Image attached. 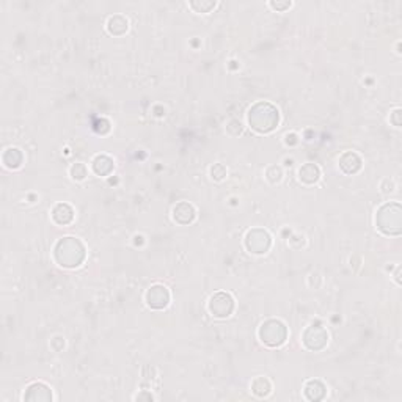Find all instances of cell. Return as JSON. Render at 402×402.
<instances>
[{
    "mask_svg": "<svg viewBox=\"0 0 402 402\" xmlns=\"http://www.w3.org/2000/svg\"><path fill=\"white\" fill-rule=\"evenodd\" d=\"M71 173H72V174L77 173V176H75V179H84L85 176H87V168H85L82 164H75V165L71 168Z\"/></svg>",
    "mask_w": 402,
    "mask_h": 402,
    "instance_id": "obj_9",
    "label": "cell"
},
{
    "mask_svg": "<svg viewBox=\"0 0 402 402\" xmlns=\"http://www.w3.org/2000/svg\"><path fill=\"white\" fill-rule=\"evenodd\" d=\"M259 336L269 346H280L286 341V329L280 320H267L261 325Z\"/></svg>",
    "mask_w": 402,
    "mask_h": 402,
    "instance_id": "obj_3",
    "label": "cell"
},
{
    "mask_svg": "<svg viewBox=\"0 0 402 402\" xmlns=\"http://www.w3.org/2000/svg\"><path fill=\"white\" fill-rule=\"evenodd\" d=\"M84 245L74 237H66L60 240L55 247V258L60 266L65 267H77L84 261Z\"/></svg>",
    "mask_w": 402,
    "mask_h": 402,
    "instance_id": "obj_1",
    "label": "cell"
},
{
    "mask_svg": "<svg viewBox=\"0 0 402 402\" xmlns=\"http://www.w3.org/2000/svg\"><path fill=\"white\" fill-rule=\"evenodd\" d=\"M146 300H148V305L153 307V308H164L167 307L168 300H170V294L167 291V288L160 286V285H156L153 286L148 294H146Z\"/></svg>",
    "mask_w": 402,
    "mask_h": 402,
    "instance_id": "obj_5",
    "label": "cell"
},
{
    "mask_svg": "<svg viewBox=\"0 0 402 402\" xmlns=\"http://www.w3.org/2000/svg\"><path fill=\"white\" fill-rule=\"evenodd\" d=\"M233 298L228 295V294H223V292H218L215 294L212 298H211V304H209V310L214 316H218V317H225V316H230V313L233 311Z\"/></svg>",
    "mask_w": 402,
    "mask_h": 402,
    "instance_id": "obj_4",
    "label": "cell"
},
{
    "mask_svg": "<svg viewBox=\"0 0 402 402\" xmlns=\"http://www.w3.org/2000/svg\"><path fill=\"white\" fill-rule=\"evenodd\" d=\"M211 173H212V178H215V179H222L223 176L226 174V170L223 168V165L217 164L215 167L211 168Z\"/></svg>",
    "mask_w": 402,
    "mask_h": 402,
    "instance_id": "obj_10",
    "label": "cell"
},
{
    "mask_svg": "<svg viewBox=\"0 0 402 402\" xmlns=\"http://www.w3.org/2000/svg\"><path fill=\"white\" fill-rule=\"evenodd\" d=\"M248 121L251 124V128L258 132H270L275 129V126L278 124V110L273 106L267 104L266 115H261L258 106H255L248 113Z\"/></svg>",
    "mask_w": 402,
    "mask_h": 402,
    "instance_id": "obj_2",
    "label": "cell"
},
{
    "mask_svg": "<svg viewBox=\"0 0 402 402\" xmlns=\"http://www.w3.org/2000/svg\"><path fill=\"white\" fill-rule=\"evenodd\" d=\"M300 179L307 183V184H313L319 179V168L308 164V165H304L300 168Z\"/></svg>",
    "mask_w": 402,
    "mask_h": 402,
    "instance_id": "obj_8",
    "label": "cell"
},
{
    "mask_svg": "<svg viewBox=\"0 0 402 402\" xmlns=\"http://www.w3.org/2000/svg\"><path fill=\"white\" fill-rule=\"evenodd\" d=\"M214 7H215V2L214 4L212 2H203V4H199V8H196V11L198 13H208Z\"/></svg>",
    "mask_w": 402,
    "mask_h": 402,
    "instance_id": "obj_11",
    "label": "cell"
},
{
    "mask_svg": "<svg viewBox=\"0 0 402 402\" xmlns=\"http://www.w3.org/2000/svg\"><path fill=\"white\" fill-rule=\"evenodd\" d=\"M339 165H343L341 168H343L346 173H355V171L360 168L361 160H360V157H358L357 154L354 156V153H347V154H344V156L341 157Z\"/></svg>",
    "mask_w": 402,
    "mask_h": 402,
    "instance_id": "obj_6",
    "label": "cell"
},
{
    "mask_svg": "<svg viewBox=\"0 0 402 402\" xmlns=\"http://www.w3.org/2000/svg\"><path fill=\"white\" fill-rule=\"evenodd\" d=\"M54 220L60 225H66L72 220V209L68 205H57L52 214Z\"/></svg>",
    "mask_w": 402,
    "mask_h": 402,
    "instance_id": "obj_7",
    "label": "cell"
}]
</instances>
